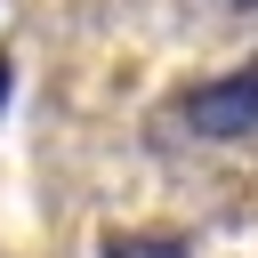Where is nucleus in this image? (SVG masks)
<instances>
[{"label": "nucleus", "mask_w": 258, "mask_h": 258, "mask_svg": "<svg viewBox=\"0 0 258 258\" xmlns=\"http://www.w3.org/2000/svg\"><path fill=\"white\" fill-rule=\"evenodd\" d=\"M185 129L194 137H210V145H234V137H258V56L242 64V73H218V81H202V89H185Z\"/></svg>", "instance_id": "obj_1"}, {"label": "nucleus", "mask_w": 258, "mask_h": 258, "mask_svg": "<svg viewBox=\"0 0 258 258\" xmlns=\"http://www.w3.org/2000/svg\"><path fill=\"white\" fill-rule=\"evenodd\" d=\"M105 258H185V234H105Z\"/></svg>", "instance_id": "obj_2"}, {"label": "nucleus", "mask_w": 258, "mask_h": 258, "mask_svg": "<svg viewBox=\"0 0 258 258\" xmlns=\"http://www.w3.org/2000/svg\"><path fill=\"white\" fill-rule=\"evenodd\" d=\"M0 105H8V56H0Z\"/></svg>", "instance_id": "obj_3"}, {"label": "nucleus", "mask_w": 258, "mask_h": 258, "mask_svg": "<svg viewBox=\"0 0 258 258\" xmlns=\"http://www.w3.org/2000/svg\"><path fill=\"white\" fill-rule=\"evenodd\" d=\"M234 8H258V0H234Z\"/></svg>", "instance_id": "obj_4"}]
</instances>
